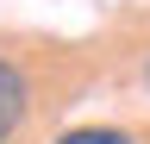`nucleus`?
<instances>
[{
    "instance_id": "1",
    "label": "nucleus",
    "mask_w": 150,
    "mask_h": 144,
    "mask_svg": "<svg viewBox=\"0 0 150 144\" xmlns=\"http://www.w3.org/2000/svg\"><path fill=\"white\" fill-rule=\"evenodd\" d=\"M25 106H31V82L13 57H0V144H6L19 125H25Z\"/></svg>"
},
{
    "instance_id": "2",
    "label": "nucleus",
    "mask_w": 150,
    "mask_h": 144,
    "mask_svg": "<svg viewBox=\"0 0 150 144\" xmlns=\"http://www.w3.org/2000/svg\"><path fill=\"white\" fill-rule=\"evenodd\" d=\"M56 144H131V132H119V125H75Z\"/></svg>"
}]
</instances>
